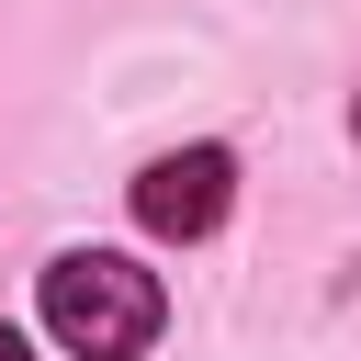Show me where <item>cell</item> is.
<instances>
[{"mask_svg":"<svg viewBox=\"0 0 361 361\" xmlns=\"http://www.w3.org/2000/svg\"><path fill=\"white\" fill-rule=\"evenodd\" d=\"M158 316H169V293H158V271H135L124 248H68V259L45 271V327H56L79 361H135V350L158 338Z\"/></svg>","mask_w":361,"mask_h":361,"instance_id":"obj_1","label":"cell"},{"mask_svg":"<svg viewBox=\"0 0 361 361\" xmlns=\"http://www.w3.org/2000/svg\"><path fill=\"white\" fill-rule=\"evenodd\" d=\"M0 361H34V350H23V338H11V327H0Z\"/></svg>","mask_w":361,"mask_h":361,"instance_id":"obj_3","label":"cell"},{"mask_svg":"<svg viewBox=\"0 0 361 361\" xmlns=\"http://www.w3.org/2000/svg\"><path fill=\"white\" fill-rule=\"evenodd\" d=\"M237 203V158L226 147H169L147 180H135V226L147 237H214Z\"/></svg>","mask_w":361,"mask_h":361,"instance_id":"obj_2","label":"cell"},{"mask_svg":"<svg viewBox=\"0 0 361 361\" xmlns=\"http://www.w3.org/2000/svg\"><path fill=\"white\" fill-rule=\"evenodd\" d=\"M350 135H361V102H350Z\"/></svg>","mask_w":361,"mask_h":361,"instance_id":"obj_4","label":"cell"}]
</instances>
